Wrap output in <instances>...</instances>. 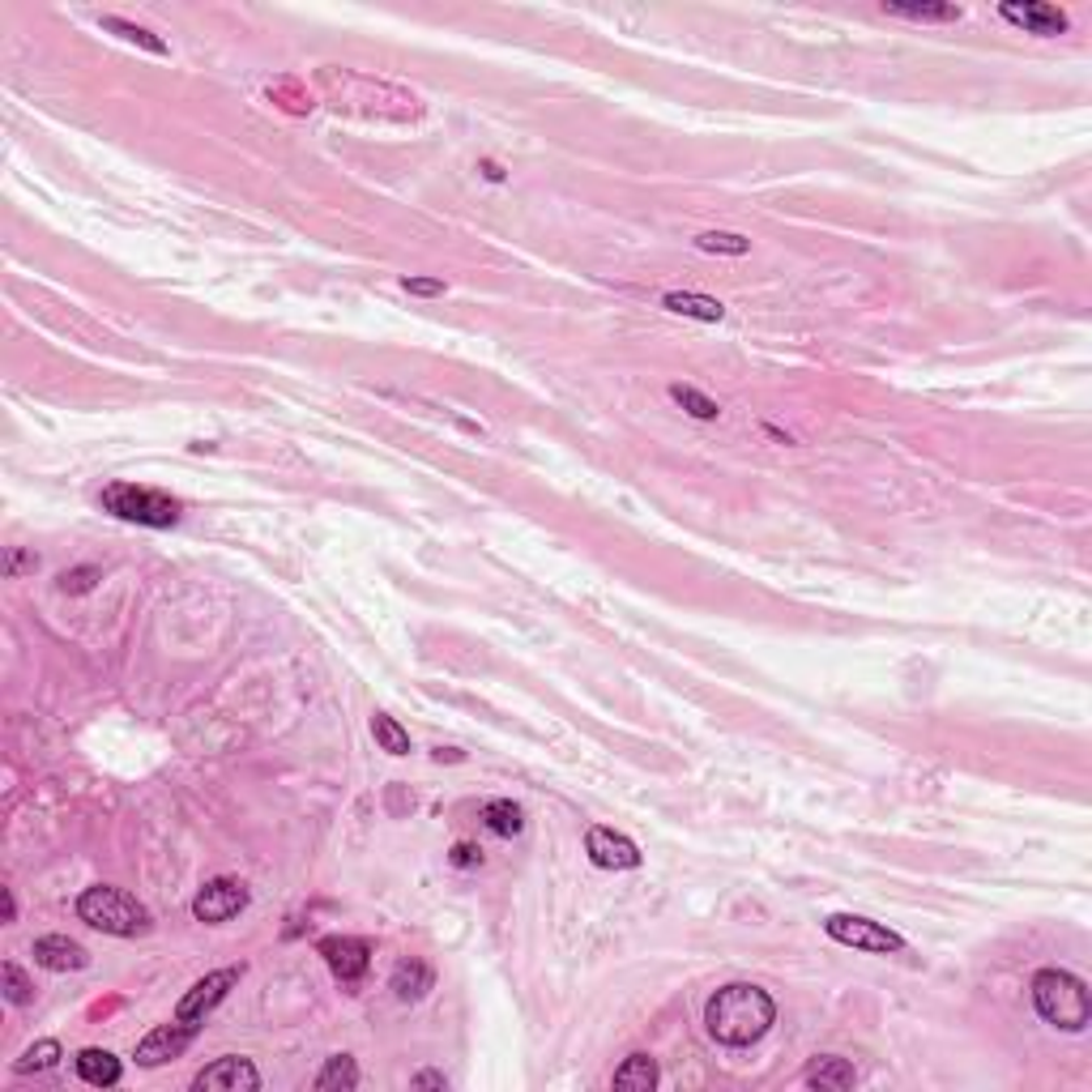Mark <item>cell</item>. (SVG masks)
<instances>
[{
    "label": "cell",
    "mask_w": 1092,
    "mask_h": 1092,
    "mask_svg": "<svg viewBox=\"0 0 1092 1092\" xmlns=\"http://www.w3.org/2000/svg\"><path fill=\"white\" fill-rule=\"evenodd\" d=\"M448 863H452L457 871H474V867H483V849L470 845V841H457L452 853H448Z\"/></svg>",
    "instance_id": "83f0119b"
},
{
    "label": "cell",
    "mask_w": 1092,
    "mask_h": 1092,
    "mask_svg": "<svg viewBox=\"0 0 1092 1092\" xmlns=\"http://www.w3.org/2000/svg\"><path fill=\"white\" fill-rule=\"evenodd\" d=\"M317 952L325 956L329 973H333L342 986L363 982V973H367V965H371V948H367L363 939H355V934H329V939L317 944Z\"/></svg>",
    "instance_id": "9c48e42d"
},
{
    "label": "cell",
    "mask_w": 1092,
    "mask_h": 1092,
    "mask_svg": "<svg viewBox=\"0 0 1092 1092\" xmlns=\"http://www.w3.org/2000/svg\"><path fill=\"white\" fill-rule=\"evenodd\" d=\"M95 581H99V568H77V572L60 577V589L64 593H86V589H95Z\"/></svg>",
    "instance_id": "f1b7e54d"
},
{
    "label": "cell",
    "mask_w": 1092,
    "mask_h": 1092,
    "mask_svg": "<svg viewBox=\"0 0 1092 1092\" xmlns=\"http://www.w3.org/2000/svg\"><path fill=\"white\" fill-rule=\"evenodd\" d=\"M60 1063V1042H35L14 1067L22 1071V1075H31V1071H52Z\"/></svg>",
    "instance_id": "484cf974"
},
{
    "label": "cell",
    "mask_w": 1092,
    "mask_h": 1092,
    "mask_svg": "<svg viewBox=\"0 0 1092 1092\" xmlns=\"http://www.w3.org/2000/svg\"><path fill=\"white\" fill-rule=\"evenodd\" d=\"M824 930H828V939H836V944H845L853 952H871V956H888V952L905 948V939L896 930H888V926H879L871 917H857V913H832L824 922Z\"/></svg>",
    "instance_id": "5b68a950"
},
{
    "label": "cell",
    "mask_w": 1092,
    "mask_h": 1092,
    "mask_svg": "<svg viewBox=\"0 0 1092 1092\" xmlns=\"http://www.w3.org/2000/svg\"><path fill=\"white\" fill-rule=\"evenodd\" d=\"M803 1084L807 1088H820V1092H841V1088H853L857 1084V1071L853 1063L836 1058V1054H820L807 1071H803Z\"/></svg>",
    "instance_id": "5bb4252c"
},
{
    "label": "cell",
    "mask_w": 1092,
    "mask_h": 1092,
    "mask_svg": "<svg viewBox=\"0 0 1092 1092\" xmlns=\"http://www.w3.org/2000/svg\"><path fill=\"white\" fill-rule=\"evenodd\" d=\"M610 1084L619 1092H649V1088H658V1063L649 1054H632V1058H623V1067L614 1071Z\"/></svg>",
    "instance_id": "ac0fdd59"
},
{
    "label": "cell",
    "mask_w": 1092,
    "mask_h": 1092,
    "mask_svg": "<svg viewBox=\"0 0 1092 1092\" xmlns=\"http://www.w3.org/2000/svg\"><path fill=\"white\" fill-rule=\"evenodd\" d=\"M695 248L700 252H722V257H743L751 244L734 230H705V236H695Z\"/></svg>",
    "instance_id": "d4e9b609"
},
{
    "label": "cell",
    "mask_w": 1092,
    "mask_h": 1092,
    "mask_svg": "<svg viewBox=\"0 0 1092 1092\" xmlns=\"http://www.w3.org/2000/svg\"><path fill=\"white\" fill-rule=\"evenodd\" d=\"M888 18H909V22H960V5H901V0H888L884 5Z\"/></svg>",
    "instance_id": "d6986e66"
},
{
    "label": "cell",
    "mask_w": 1092,
    "mask_h": 1092,
    "mask_svg": "<svg viewBox=\"0 0 1092 1092\" xmlns=\"http://www.w3.org/2000/svg\"><path fill=\"white\" fill-rule=\"evenodd\" d=\"M371 734H376V743H380V751H388V755H410V734L388 717V713H376L371 717Z\"/></svg>",
    "instance_id": "7402d4cb"
},
{
    "label": "cell",
    "mask_w": 1092,
    "mask_h": 1092,
    "mask_svg": "<svg viewBox=\"0 0 1092 1092\" xmlns=\"http://www.w3.org/2000/svg\"><path fill=\"white\" fill-rule=\"evenodd\" d=\"M776 1025V1003L764 986H751V982H730L722 986L709 1007H705V1029L717 1046H730V1050H747L755 1046L768 1029Z\"/></svg>",
    "instance_id": "6da1fadb"
},
{
    "label": "cell",
    "mask_w": 1092,
    "mask_h": 1092,
    "mask_svg": "<svg viewBox=\"0 0 1092 1092\" xmlns=\"http://www.w3.org/2000/svg\"><path fill=\"white\" fill-rule=\"evenodd\" d=\"M483 820H487V828H491L496 836H517V832L525 828V811H521L512 798L487 803V807H483Z\"/></svg>",
    "instance_id": "ffe728a7"
},
{
    "label": "cell",
    "mask_w": 1092,
    "mask_h": 1092,
    "mask_svg": "<svg viewBox=\"0 0 1092 1092\" xmlns=\"http://www.w3.org/2000/svg\"><path fill=\"white\" fill-rule=\"evenodd\" d=\"M483 176H487V180H504V171H500L496 163H483Z\"/></svg>",
    "instance_id": "836d02e7"
},
{
    "label": "cell",
    "mask_w": 1092,
    "mask_h": 1092,
    "mask_svg": "<svg viewBox=\"0 0 1092 1092\" xmlns=\"http://www.w3.org/2000/svg\"><path fill=\"white\" fill-rule=\"evenodd\" d=\"M410 1084H414V1088H440V1092L448 1088V1079H444L440 1071H419V1075H414Z\"/></svg>",
    "instance_id": "4dcf8cb0"
},
{
    "label": "cell",
    "mask_w": 1092,
    "mask_h": 1092,
    "mask_svg": "<svg viewBox=\"0 0 1092 1092\" xmlns=\"http://www.w3.org/2000/svg\"><path fill=\"white\" fill-rule=\"evenodd\" d=\"M193 1037H197V1029H188V1025H159L154 1033H145L141 1042H137V1063L141 1067H159V1063H171V1058H180L188 1046H193Z\"/></svg>",
    "instance_id": "7c38bea8"
},
{
    "label": "cell",
    "mask_w": 1092,
    "mask_h": 1092,
    "mask_svg": "<svg viewBox=\"0 0 1092 1092\" xmlns=\"http://www.w3.org/2000/svg\"><path fill=\"white\" fill-rule=\"evenodd\" d=\"M197 1092H257L261 1088V1071L248 1063V1058H218L209 1063L197 1079H193Z\"/></svg>",
    "instance_id": "30bf717a"
},
{
    "label": "cell",
    "mask_w": 1092,
    "mask_h": 1092,
    "mask_svg": "<svg viewBox=\"0 0 1092 1092\" xmlns=\"http://www.w3.org/2000/svg\"><path fill=\"white\" fill-rule=\"evenodd\" d=\"M5 922H9V926L18 922V901H14V892H9V888H5Z\"/></svg>",
    "instance_id": "d6a6232c"
},
{
    "label": "cell",
    "mask_w": 1092,
    "mask_h": 1092,
    "mask_svg": "<svg viewBox=\"0 0 1092 1092\" xmlns=\"http://www.w3.org/2000/svg\"><path fill=\"white\" fill-rule=\"evenodd\" d=\"M103 31H116L120 39H128V43L154 52V56H167V43H163L159 35H149L145 26H133V22H124V18H103Z\"/></svg>",
    "instance_id": "cb8c5ba5"
},
{
    "label": "cell",
    "mask_w": 1092,
    "mask_h": 1092,
    "mask_svg": "<svg viewBox=\"0 0 1092 1092\" xmlns=\"http://www.w3.org/2000/svg\"><path fill=\"white\" fill-rule=\"evenodd\" d=\"M99 504L120 517V521H137V525H149V529H167L180 521V504L163 491H149V487H137V483H112L103 487Z\"/></svg>",
    "instance_id": "277c9868"
},
{
    "label": "cell",
    "mask_w": 1092,
    "mask_h": 1092,
    "mask_svg": "<svg viewBox=\"0 0 1092 1092\" xmlns=\"http://www.w3.org/2000/svg\"><path fill=\"white\" fill-rule=\"evenodd\" d=\"M402 290H410V295H444L448 286L440 278H402Z\"/></svg>",
    "instance_id": "f546056e"
},
{
    "label": "cell",
    "mask_w": 1092,
    "mask_h": 1092,
    "mask_svg": "<svg viewBox=\"0 0 1092 1092\" xmlns=\"http://www.w3.org/2000/svg\"><path fill=\"white\" fill-rule=\"evenodd\" d=\"M431 982H436V973H431L423 960H402V965L393 969V982H388V990H393L402 1003H419V998L431 990Z\"/></svg>",
    "instance_id": "e0dca14e"
},
{
    "label": "cell",
    "mask_w": 1092,
    "mask_h": 1092,
    "mask_svg": "<svg viewBox=\"0 0 1092 1092\" xmlns=\"http://www.w3.org/2000/svg\"><path fill=\"white\" fill-rule=\"evenodd\" d=\"M31 952H35V965H43L52 973H68V969H86L90 965V952L77 939H68V934H43V939H35Z\"/></svg>",
    "instance_id": "4fadbf2b"
},
{
    "label": "cell",
    "mask_w": 1092,
    "mask_h": 1092,
    "mask_svg": "<svg viewBox=\"0 0 1092 1092\" xmlns=\"http://www.w3.org/2000/svg\"><path fill=\"white\" fill-rule=\"evenodd\" d=\"M77 1075H82L86 1084H95V1088H116L120 1075H124V1067H120V1058H116L112 1050L90 1046V1050L77 1054Z\"/></svg>",
    "instance_id": "9a60e30c"
},
{
    "label": "cell",
    "mask_w": 1092,
    "mask_h": 1092,
    "mask_svg": "<svg viewBox=\"0 0 1092 1092\" xmlns=\"http://www.w3.org/2000/svg\"><path fill=\"white\" fill-rule=\"evenodd\" d=\"M662 307H666V311H674V317L709 321V325H717V321L726 317V307H722L717 299H709V295H691V290H670V295L662 299Z\"/></svg>",
    "instance_id": "2e32d148"
},
{
    "label": "cell",
    "mask_w": 1092,
    "mask_h": 1092,
    "mask_svg": "<svg viewBox=\"0 0 1092 1092\" xmlns=\"http://www.w3.org/2000/svg\"><path fill=\"white\" fill-rule=\"evenodd\" d=\"M670 402H674V406H683L691 419H705V423L722 414V406H717L713 398H705V393H700V388H691V384H670Z\"/></svg>",
    "instance_id": "44dd1931"
},
{
    "label": "cell",
    "mask_w": 1092,
    "mask_h": 1092,
    "mask_svg": "<svg viewBox=\"0 0 1092 1092\" xmlns=\"http://www.w3.org/2000/svg\"><path fill=\"white\" fill-rule=\"evenodd\" d=\"M317 1088H321V1092H333V1088H359V1067H355V1058H346V1054L329 1058L325 1071L317 1075Z\"/></svg>",
    "instance_id": "603a6c76"
},
{
    "label": "cell",
    "mask_w": 1092,
    "mask_h": 1092,
    "mask_svg": "<svg viewBox=\"0 0 1092 1092\" xmlns=\"http://www.w3.org/2000/svg\"><path fill=\"white\" fill-rule=\"evenodd\" d=\"M248 909V888L240 879H209L197 896H193V917L205 922V926H218V922H230L236 913Z\"/></svg>",
    "instance_id": "52a82bcc"
},
{
    "label": "cell",
    "mask_w": 1092,
    "mask_h": 1092,
    "mask_svg": "<svg viewBox=\"0 0 1092 1092\" xmlns=\"http://www.w3.org/2000/svg\"><path fill=\"white\" fill-rule=\"evenodd\" d=\"M240 973L244 969H218V973H209V977H201L184 998H180V1007H176V1020L180 1025H188V1029H201L205 1025V1016L209 1011L230 994V986L240 982Z\"/></svg>",
    "instance_id": "8992f818"
},
{
    "label": "cell",
    "mask_w": 1092,
    "mask_h": 1092,
    "mask_svg": "<svg viewBox=\"0 0 1092 1092\" xmlns=\"http://www.w3.org/2000/svg\"><path fill=\"white\" fill-rule=\"evenodd\" d=\"M998 14H1003V22L1020 26L1029 35H1042V39L1067 35V14L1058 5H1046V0H1025V5L1020 0H1007V5H998Z\"/></svg>",
    "instance_id": "8fae6325"
},
{
    "label": "cell",
    "mask_w": 1092,
    "mask_h": 1092,
    "mask_svg": "<svg viewBox=\"0 0 1092 1092\" xmlns=\"http://www.w3.org/2000/svg\"><path fill=\"white\" fill-rule=\"evenodd\" d=\"M1033 1007L1037 1016L1063 1033H1079L1088 1029L1092 1020V998H1088V986L1067 973V969H1042L1033 977Z\"/></svg>",
    "instance_id": "7a4b0ae2"
},
{
    "label": "cell",
    "mask_w": 1092,
    "mask_h": 1092,
    "mask_svg": "<svg viewBox=\"0 0 1092 1092\" xmlns=\"http://www.w3.org/2000/svg\"><path fill=\"white\" fill-rule=\"evenodd\" d=\"M0 982H5V998L14 1003V1007H26L31 998H35V986H31V977L9 960L5 969H0Z\"/></svg>",
    "instance_id": "4316f807"
},
{
    "label": "cell",
    "mask_w": 1092,
    "mask_h": 1092,
    "mask_svg": "<svg viewBox=\"0 0 1092 1092\" xmlns=\"http://www.w3.org/2000/svg\"><path fill=\"white\" fill-rule=\"evenodd\" d=\"M26 564H31V568H35V564H39V560H26V555H22V551H14V555H9V577H18V572H22V568H26Z\"/></svg>",
    "instance_id": "1f68e13d"
},
{
    "label": "cell",
    "mask_w": 1092,
    "mask_h": 1092,
    "mask_svg": "<svg viewBox=\"0 0 1092 1092\" xmlns=\"http://www.w3.org/2000/svg\"><path fill=\"white\" fill-rule=\"evenodd\" d=\"M585 853H589V863L602 867V871H636L641 867L636 841L614 832V828H589L585 832Z\"/></svg>",
    "instance_id": "ba28073f"
},
{
    "label": "cell",
    "mask_w": 1092,
    "mask_h": 1092,
    "mask_svg": "<svg viewBox=\"0 0 1092 1092\" xmlns=\"http://www.w3.org/2000/svg\"><path fill=\"white\" fill-rule=\"evenodd\" d=\"M77 917L95 930H103V934H120V939H133V934L149 930L145 905H137L128 892H120L112 884H95L77 896Z\"/></svg>",
    "instance_id": "3957f363"
}]
</instances>
